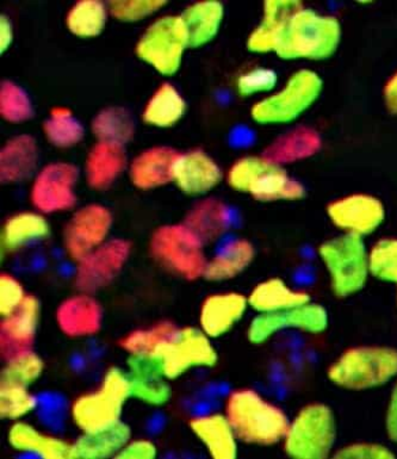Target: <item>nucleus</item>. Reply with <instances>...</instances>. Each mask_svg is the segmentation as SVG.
<instances>
[{
	"mask_svg": "<svg viewBox=\"0 0 397 459\" xmlns=\"http://www.w3.org/2000/svg\"><path fill=\"white\" fill-rule=\"evenodd\" d=\"M395 301H396V306H397V290H396V295H395Z\"/></svg>",
	"mask_w": 397,
	"mask_h": 459,
	"instance_id": "obj_52",
	"label": "nucleus"
},
{
	"mask_svg": "<svg viewBox=\"0 0 397 459\" xmlns=\"http://www.w3.org/2000/svg\"><path fill=\"white\" fill-rule=\"evenodd\" d=\"M223 413L240 443L272 446L283 442L290 419L283 408L257 390L241 388L227 396Z\"/></svg>",
	"mask_w": 397,
	"mask_h": 459,
	"instance_id": "obj_1",
	"label": "nucleus"
},
{
	"mask_svg": "<svg viewBox=\"0 0 397 459\" xmlns=\"http://www.w3.org/2000/svg\"><path fill=\"white\" fill-rule=\"evenodd\" d=\"M104 309L96 295L77 291L67 296L56 310V324L61 333L70 339L95 337L102 331Z\"/></svg>",
	"mask_w": 397,
	"mask_h": 459,
	"instance_id": "obj_17",
	"label": "nucleus"
},
{
	"mask_svg": "<svg viewBox=\"0 0 397 459\" xmlns=\"http://www.w3.org/2000/svg\"><path fill=\"white\" fill-rule=\"evenodd\" d=\"M158 456V447L150 439H132L118 454L121 459H154Z\"/></svg>",
	"mask_w": 397,
	"mask_h": 459,
	"instance_id": "obj_48",
	"label": "nucleus"
},
{
	"mask_svg": "<svg viewBox=\"0 0 397 459\" xmlns=\"http://www.w3.org/2000/svg\"><path fill=\"white\" fill-rule=\"evenodd\" d=\"M326 214L332 225L345 234L366 238L385 221L387 211L380 198L370 194H351L328 204Z\"/></svg>",
	"mask_w": 397,
	"mask_h": 459,
	"instance_id": "obj_16",
	"label": "nucleus"
},
{
	"mask_svg": "<svg viewBox=\"0 0 397 459\" xmlns=\"http://www.w3.org/2000/svg\"><path fill=\"white\" fill-rule=\"evenodd\" d=\"M189 47L182 17L164 16L153 22L137 42L135 53L162 75H173L182 65Z\"/></svg>",
	"mask_w": 397,
	"mask_h": 459,
	"instance_id": "obj_10",
	"label": "nucleus"
},
{
	"mask_svg": "<svg viewBox=\"0 0 397 459\" xmlns=\"http://www.w3.org/2000/svg\"><path fill=\"white\" fill-rule=\"evenodd\" d=\"M250 309L247 296L237 291L216 292L202 302L198 324L211 339L229 333Z\"/></svg>",
	"mask_w": 397,
	"mask_h": 459,
	"instance_id": "obj_19",
	"label": "nucleus"
},
{
	"mask_svg": "<svg viewBox=\"0 0 397 459\" xmlns=\"http://www.w3.org/2000/svg\"><path fill=\"white\" fill-rule=\"evenodd\" d=\"M321 137L315 130L298 128L273 141L264 152V157L283 166L313 157L321 148Z\"/></svg>",
	"mask_w": 397,
	"mask_h": 459,
	"instance_id": "obj_34",
	"label": "nucleus"
},
{
	"mask_svg": "<svg viewBox=\"0 0 397 459\" xmlns=\"http://www.w3.org/2000/svg\"><path fill=\"white\" fill-rule=\"evenodd\" d=\"M384 429L389 440L397 444V378L389 395L384 415Z\"/></svg>",
	"mask_w": 397,
	"mask_h": 459,
	"instance_id": "obj_49",
	"label": "nucleus"
},
{
	"mask_svg": "<svg viewBox=\"0 0 397 459\" xmlns=\"http://www.w3.org/2000/svg\"><path fill=\"white\" fill-rule=\"evenodd\" d=\"M255 259V247L247 238H234L212 258L208 260L204 280L211 283H223L236 280L252 265Z\"/></svg>",
	"mask_w": 397,
	"mask_h": 459,
	"instance_id": "obj_30",
	"label": "nucleus"
},
{
	"mask_svg": "<svg viewBox=\"0 0 397 459\" xmlns=\"http://www.w3.org/2000/svg\"><path fill=\"white\" fill-rule=\"evenodd\" d=\"M310 301L308 292L291 287L280 277L262 281L247 295L248 307L257 314L281 312Z\"/></svg>",
	"mask_w": 397,
	"mask_h": 459,
	"instance_id": "obj_26",
	"label": "nucleus"
},
{
	"mask_svg": "<svg viewBox=\"0 0 397 459\" xmlns=\"http://www.w3.org/2000/svg\"><path fill=\"white\" fill-rule=\"evenodd\" d=\"M13 42V28L9 18L2 16L0 21V53L4 54Z\"/></svg>",
	"mask_w": 397,
	"mask_h": 459,
	"instance_id": "obj_51",
	"label": "nucleus"
},
{
	"mask_svg": "<svg viewBox=\"0 0 397 459\" xmlns=\"http://www.w3.org/2000/svg\"><path fill=\"white\" fill-rule=\"evenodd\" d=\"M133 252L132 242L111 238L75 263V290L97 295L109 288L125 270Z\"/></svg>",
	"mask_w": 397,
	"mask_h": 459,
	"instance_id": "obj_11",
	"label": "nucleus"
},
{
	"mask_svg": "<svg viewBox=\"0 0 397 459\" xmlns=\"http://www.w3.org/2000/svg\"><path fill=\"white\" fill-rule=\"evenodd\" d=\"M132 397L128 372L117 367L108 368L95 390L82 394L71 403L72 422L81 433L111 428L122 420L125 403Z\"/></svg>",
	"mask_w": 397,
	"mask_h": 459,
	"instance_id": "obj_4",
	"label": "nucleus"
},
{
	"mask_svg": "<svg viewBox=\"0 0 397 459\" xmlns=\"http://www.w3.org/2000/svg\"><path fill=\"white\" fill-rule=\"evenodd\" d=\"M183 223L189 227L204 245L214 244L232 227V209L218 198H205L187 212Z\"/></svg>",
	"mask_w": 397,
	"mask_h": 459,
	"instance_id": "obj_25",
	"label": "nucleus"
},
{
	"mask_svg": "<svg viewBox=\"0 0 397 459\" xmlns=\"http://www.w3.org/2000/svg\"><path fill=\"white\" fill-rule=\"evenodd\" d=\"M78 178V169L70 162H52L45 166L32 183V207L43 215L71 211L77 204Z\"/></svg>",
	"mask_w": 397,
	"mask_h": 459,
	"instance_id": "obj_15",
	"label": "nucleus"
},
{
	"mask_svg": "<svg viewBox=\"0 0 397 459\" xmlns=\"http://www.w3.org/2000/svg\"><path fill=\"white\" fill-rule=\"evenodd\" d=\"M114 225L109 208L88 204L73 212L65 226L63 245L72 262L78 263L108 241Z\"/></svg>",
	"mask_w": 397,
	"mask_h": 459,
	"instance_id": "obj_14",
	"label": "nucleus"
},
{
	"mask_svg": "<svg viewBox=\"0 0 397 459\" xmlns=\"http://www.w3.org/2000/svg\"><path fill=\"white\" fill-rule=\"evenodd\" d=\"M305 6L298 0H267L263 18L247 39V49L255 54L273 53L278 39L290 17Z\"/></svg>",
	"mask_w": 397,
	"mask_h": 459,
	"instance_id": "obj_24",
	"label": "nucleus"
},
{
	"mask_svg": "<svg viewBox=\"0 0 397 459\" xmlns=\"http://www.w3.org/2000/svg\"><path fill=\"white\" fill-rule=\"evenodd\" d=\"M317 255L335 298H352L366 288L371 276L369 248L364 238L341 233L321 242Z\"/></svg>",
	"mask_w": 397,
	"mask_h": 459,
	"instance_id": "obj_6",
	"label": "nucleus"
},
{
	"mask_svg": "<svg viewBox=\"0 0 397 459\" xmlns=\"http://www.w3.org/2000/svg\"><path fill=\"white\" fill-rule=\"evenodd\" d=\"M150 255L162 269L186 281L204 277L208 265L204 242L184 225H166L150 238Z\"/></svg>",
	"mask_w": 397,
	"mask_h": 459,
	"instance_id": "obj_7",
	"label": "nucleus"
},
{
	"mask_svg": "<svg viewBox=\"0 0 397 459\" xmlns=\"http://www.w3.org/2000/svg\"><path fill=\"white\" fill-rule=\"evenodd\" d=\"M49 233V223L41 212H21L11 215L4 222L0 235L3 255H11L34 242L45 240Z\"/></svg>",
	"mask_w": 397,
	"mask_h": 459,
	"instance_id": "obj_31",
	"label": "nucleus"
},
{
	"mask_svg": "<svg viewBox=\"0 0 397 459\" xmlns=\"http://www.w3.org/2000/svg\"><path fill=\"white\" fill-rule=\"evenodd\" d=\"M342 29L337 17L303 6L285 24L274 54L284 61H324L338 52Z\"/></svg>",
	"mask_w": 397,
	"mask_h": 459,
	"instance_id": "obj_2",
	"label": "nucleus"
},
{
	"mask_svg": "<svg viewBox=\"0 0 397 459\" xmlns=\"http://www.w3.org/2000/svg\"><path fill=\"white\" fill-rule=\"evenodd\" d=\"M133 439L131 426L125 421L93 433H82L72 442V459L117 458Z\"/></svg>",
	"mask_w": 397,
	"mask_h": 459,
	"instance_id": "obj_27",
	"label": "nucleus"
},
{
	"mask_svg": "<svg viewBox=\"0 0 397 459\" xmlns=\"http://www.w3.org/2000/svg\"><path fill=\"white\" fill-rule=\"evenodd\" d=\"M39 164V147L34 137L22 134L7 141L0 152V182L18 184L28 179Z\"/></svg>",
	"mask_w": 397,
	"mask_h": 459,
	"instance_id": "obj_28",
	"label": "nucleus"
},
{
	"mask_svg": "<svg viewBox=\"0 0 397 459\" xmlns=\"http://www.w3.org/2000/svg\"><path fill=\"white\" fill-rule=\"evenodd\" d=\"M222 171L207 153L191 151L179 154L173 182L187 196H204L220 186Z\"/></svg>",
	"mask_w": 397,
	"mask_h": 459,
	"instance_id": "obj_20",
	"label": "nucleus"
},
{
	"mask_svg": "<svg viewBox=\"0 0 397 459\" xmlns=\"http://www.w3.org/2000/svg\"><path fill=\"white\" fill-rule=\"evenodd\" d=\"M178 330V325L171 321H159L150 327L128 332L118 341V347L129 357L160 359Z\"/></svg>",
	"mask_w": 397,
	"mask_h": 459,
	"instance_id": "obj_33",
	"label": "nucleus"
},
{
	"mask_svg": "<svg viewBox=\"0 0 397 459\" xmlns=\"http://www.w3.org/2000/svg\"><path fill=\"white\" fill-rule=\"evenodd\" d=\"M384 102L389 114L397 116V71L385 82L384 88Z\"/></svg>",
	"mask_w": 397,
	"mask_h": 459,
	"instance_id": "obj_50",
	"label": "nucleus"
},
{
	"mask_svg": "<svg viewBox=\"0 0 397 459\" xmlns=\"http://www.w3.org/2000/svg\"><path fill=\"white\" fill-rule=\"evenodd\" d=\"M370 276L397 287V238H384L369 248Z\"/></svg>",
	"mask_w": 397,
	"mask_h": 459,
	"instance_id": "obj_41",
	"label": "nucleus"
},
{
	"mask_svg": "<svg viewBox=\"0 0 397 459\" xmlns=\"http://www.w3.org/2000/svg\"><path fill=\"white\" fill-rule=\"evenodd\" d=\"M38 408V395L31 393L30 386L18 383L0 381V418L3 420H24Z\"/></svg>",
	"mask_w": 397,
	"mask_h": 459,
	"instance_id": "obj_39",
	"label": "nucleus"
},
{
	"mask_svg": "<svg viewBox=\"0 0 397 459\" xmlns=\"http://www.w3.org/2000/svg\"><path fill=\"white\" fill-rule=\"evenodd\" d=\"M0 115L10 123H23L34 116V108L27 92L10 81L0 85Z\"/></svg>",
	"mask_w": 397,
	"mask_h": 459,
	"instance_id": "obj_42",
	"label": "nucleus"
},
{
	"mask_svg": "<svg viewBox=\"0 0 397 459\" xmlns=\"http://www.w3.org/2000/svg\"><path fill=\"white\" fill-rule=\"evenodd\" d=\"M186 102L178 90L165 82L153 93L144 107V123L157 128H171L186 115Z\"/></svg>",
	"mask_w": 397,
	"mask_h": 459,
	"instance_id": "obj_35",
	"label": "nucleus"
},
{
	"mask_svg": "<svg viewBox=\"0 0 397 459\" xmlns=\"http://www.w3.org/2000/svg\"><path fill=\"white\" fill-rule=\"evenodd\" d=\"M278 84L276 72L267 67H257L241 74L237 81V91L243 99L273 91Z\"/></svg>",
	"mask_w": 397,
	"mask_h": 459,
	"instance_id": "obj_45",
	"label": "nucleus"
},
{
	"mask_svg": "<svg viewBox=\"0 0 397 459\" xmlns=\"http://www.w3.org/2000/svg\"><path fill=\"white\" fill-rule=\"evenodd\" d=\"M337 419L324 403H310L295 414L283 439L287 456L296 459H324L334 455Z\"/></svg>",
	"mask_w": 397,
	"mask_h": 459,
	"instance_id": "obj_8",
	"label": "nucleus"
},
{
	"mask_svg": "<svg viewBox=\"0 0 397 459\" xmlns=\"http://www.w3.org/2000/svg\"><path fill=\"white\" fill-rule=\"evenodd\" d=\"M109 9L99 0H82L68 11L66 25L72 34L81 39H92L102 34Z\"/></svg>",
	"mask_w": 397,
	"mask_h": 459,
	"instance_id": "obj_36",
	"label": "nucleus"
},
{
	"mask_svg": "<svg viewBox=\"0 0 397 459\" xmlns=\"http://www.w3.org/2000/svg\"><path fill=\"white\" fill-rule=\"evenodd\" d=\"M3 363L0 381L18 383L25 386H31L38 382L45 371V361L35 350L17 354Z\"/></svg>",
	"mask_w": 397,
	"mask_h": 459,
	"instance_id": "obj_40",
	"label": "nucleus"
},
{
	"mask_svg": "<svg viewBox=\"0 0 397 459\" xmlns=\"http://www.w3.org/2000/svg\"><path fill=\"white\" fill-rule=\"evenodd\" d=\"M41 320V303L29 294L20 308L2 317L0 323V356L3 361L17 354L34 350Z\"/></svg>",
	"mask_w": 397,
	"mask_h": 459,
	"instance_id": "obj_18",
	"label": "nucleus"
},
{
	"mask_svg": "<svg viewBox=\"0 0 397 459\" xmlns=\"http://www.w3.org/2000/svg\"><path fill=\"white\" fill-rule=\"evenodd\" d=\"M189 428L212 458H237L240 442L225 413L197 415L189 421Z\"/></svg>",
	"mask_w": 397,
	"mask_h": 459,
	"instance_id": "obj_21",
	"label": "nucleus"
},
{
	"mask_svg": "<svg viewBox=\"0 0 397 459\" xmlns=\"http://www.w3.org/2000/svg\"><path fill=\"white\" fill-rule=\"evenodd\" d=\"M127 164L125 147L111 143H97L86 159V180L92 189H109Z\"/></svg>",
	"mask_w": 397,
	"mask_h": 459,
	"instance_id": "obj_29",
	"label": "nucleus"
},
{
	"mask_svg": "<svg viewBox=\"0 0 397 459\" xmlns=\"http://www.w3.org/2000/svg\"><path fill=\"white\" fill-rule=\"evenodd\" d=\"M28 295L23 284L13 274H0V316H9L20 308Z\"/></svg>",
	"mask_w": 397,
	"mask_h": 459,
	"instance_id": "obj_46",
	"label": "nucleus"
},
{
	"mask_svg": "<svg viewBox=\"0 0 397 459\" xmlns=\"http://www.w3.org/2000/svg\"><path fill=\"white\" fill-rule=\"evenodd\" d=\"M333 457L342 459H393L396 455L381 443L355 442L335 450Z\"/></svg>",
	"mask_w": 397,
	"mask_h": 459,
	"instance_id": "obj_47",
	"label": "nucleus"
},
{
	"mask_svg": "<svg viewBox=\"0 0 397 459\" xmlns=\"http://www.w3.org/2000/svg\"><path fill=\"white\" fill-rule=\"evenodd\" d=\"M211 341L200 327H179L159 359L162 375L166 379H177L194 368H214L218 364L219 354Z\"/></svg>",
	"mask_w": 397,
	"mask_h": 459,
	"instance_id": "obj_13",
	"label": "nucleus"
},
{
	"mask_svg": "<svg viewBox=\"0 0 397 459\" xmlns=\"http://www.w3.org/2000/svg\"><path fill=\"white\" fill-rule=\"evenodd\" d=\"M164 0H113L108 4L111 16L124 23H136L166 6Z\"/></svg>",
	"mask_w": 397,
	"mask_h": 459,
	"instance_id": "obj_43",
	"label": "nucleus"
},
{
	"mask_svg": "<svg viewBox=\"0 0 397 459\" xmlns=\"http://www.w3.org/2000/svg\"><path fill=\"white\" fill-rule=\"evenodd\" d=\"M332 385L349 392H366L397 378V349L387 345L350 347L327 368Z\"/></svg>",
	"mask_w": 397,
	"mask_h": 459,
	"instance_id": "obj_3",
	"label": "nucleus"
},
{
	"mask_svg": "<svg viewBox=\"0 0 397 459\" xmlns=\"http://www.w3.org/2000/svg\"><path fill=\"white\" fill-rule=\"evenodd\" d=\"M7 443L18 453L46 459H72V442L42 431L28 421L13 422L7 431Z\"/></svg>",
	"mask_w": 397,
	"mask_h": 459,
	"instance_id": "obj_23",
	"label": "nucleus"
},
{
	"mask_svg": "<svg viewBox=\"0 0 397 459\" xmlns=\"http://www.w3.org/2000/svg\"><path fill=\"white\" fill-rule=\"evenodd\" d=\"M324 81L312 70L292 74L283 88L255 103L251 117L263 126L289 125L298 121L319 100Z\"/></svg>",
	"mask_w": 397,
	"mask_h": 459,
	"instance_id": "obj_9",
	"label": "nucleus"
},
{
	"mask_svg": "<svg viewBox=\"0 0 397 459\" xmlns=\"http://www.w3.org/2000/svg\"><path fill=\"white\" fill-rule=\"evenodd\" d=\"M179 153L169 147H153L134 159L131 165V180L141 190L157 189L173 182L175 166Z\"/></svg>",
	"mask_w": 397,
	"mask_h": 459,
	"instance_id": "obj_22",
	"label": "nucleus"
},
{
	"mask_svg": "<svg viewBox=\"0 0 397 459\" xmlns=\"http://www.w3.org/2000/svg\"><path fill=\"white\" fill-rule=\"evenodd\" d=\"M186 25L189 48H200L218 36L225 17V6L216 0L198 2L180 14Z\"/></svg>",
	"mask_w": 397,
	"mask_h": 459,
	"instance_id": "obj_32",
	"label": "nucleus"
},
{
	"mask_svg": "<svg viewBox=\"0 0 397 459\" xmlns=\"http://www.w3.org/2000/svg\"><path fill=\"white\" fill-rule=\"evenodd\" d=\"M330 325V314L320 303L310 301L306 305L270 314H257L247 328V339L252 345H263L280 332L299 331L320 334Z\"/></svg>",
	"mask_w": 397,
	"mask_h": 459,
	"instance_id": "obj_12",
	"label": "nucleus"
},
{
	"mask_svg": "<svg viewBox=\"0 0 397 459\" xmlns=\"http://www.w3.org/2000/svg\"><path fill=\"white\" fill-rule=\"evenodd\" d=\"M49 143L57 148L77 146L84 139V126L74 118L68 108L57 107L50 111V117L42 126Z\"/></svg>",
	"mask_w": 397,
	"mask_h": 459,
	"instance_id": "obj_38",
	"label": "nucleus"
},
{
	"mask_svg": "<svg viewBox=\"0 0 397 459\" xmlns=\"http://www.w3.org/2000/svg\"><path fill=\"white\" fill-rule=\"evenodd\" d=\"M227 182L237 193L250 195L262 204L298 202L305 200L306 189L292 178L283 166L262 155L245 157L234 162L227 175Z\"/></svg>",
	"mask_w": 397,
	"mask_h": 459,
	"instance_id": "obj_5",
	"label": "nucleus"
},
{
	"mask_svg": "<svg viewBox=\"0 0 397 459\" xmlns=\"http://www.w3.org/2000/svg\"><path fill=\"white\" fill-rule=\"evenodd\" d=\"M92 133L100 143H125L132 141L135 134V123L131 113L125 108L110 107L103 109L93 118Z\"/></svg>",
	"mask_w": 397,
	"mask_h": 459,
	"instance_id": "obj_37",
	"label": "nucleus"
},
{
	"mask_svg": "<svg viewBox=\"0 0 397 459\" xmlns=\"http://www.w3.org/2000/svg\"><path fill=\"white\" fill-rule=\"evenodd\" d=\"M71 404L59 393H43L38 395V413L39 420L50 429L61 428L66 420L67 415H70Z\"/></svg>",
	"mask_w": 397,
	"mask_h": 459,
	"instance_id": "obj_44",
	"label": "nucleus"
}]
</instances>
